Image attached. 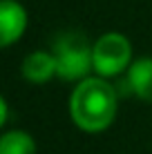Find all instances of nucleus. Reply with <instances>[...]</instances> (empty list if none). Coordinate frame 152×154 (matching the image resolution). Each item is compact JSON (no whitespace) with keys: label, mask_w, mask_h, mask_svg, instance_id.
Listing matches in <instances>:
<instances>
[{"label":"nucleus","mask_w":152,"mask_h":154,"mask_svg":"<svg viewBox=\"0 0 152 154\" xmlns=\"http://www.w3.org/2000/svg\"><path fill=\"white\" fill-rule=\"evenodd\" d=\"M119 94L116 85L103 76H87L74 85L67 100L70 119L81 132L101 134L114 123L119 112Z\"/></svg>","instance_id":"obj_1"},{"label":"nucleus","mask_w":152,"mask_h":154,"mask_svg":"<svg viewBox=\"0 0 152 154\" xmlns=\"http://www.w3.org/2000/svg\"><path fill=\"white\" fill-rule=\"evenodd\" d=\"M92 45L94 42H90V38L83 31H76V29L60 31L56 36L54 45H51V51L56 56V65H58L56 76L60 81L74 83V85L83 78L92 76L94 72Z\"/></svg>","instance_id":"obj_2"},{"label":"nucleus","mask_w":152,"mask_h":154,"mask_svg":"<svg viewBox=\"0 0 152 154\" xmlns=\"http://www.w3.org/2000/svg\"><path fill=\"white\" fill-rule=\"evenodd\" d=\"M94 74L103 78H116L132 65V42L121 31H105L92 45Z\"/></svg>","instance_id":"obj_3"},{"label":"nucleus","mask_w":152,"mask_h":154,"mask_svg":"<svg viewBox=\"0 0 152 154\" xmlns=\"http://www.w3.org/2000/svg\"><path fill=\"white\" fill-rule=\"evenodd\" d=\"M29 25L27 9L18 0H2L0 2V45L7 49L25 36Z\"/></svg>","instance_id":"obj_4"},{"label":"nucleus","mask_w":152,"mask_h":154,"mask_svg":"<svg viewBox=\"0 0 152 154\" xmlns=\"http://www.w3.org/2000/svg\"><path fill=\"white\" fill-rule=\"evenodd\" d=\"M123 87H116L119 94L128 92L145 103H152V56H143L132 60L130 69L123 74Z\"/></svg>","instance_id":"obj_5"},{"label":"nucleus","mask_w":152,"mask_h":154,"mask_svg":"<svg viewBox=\"0 0 152 154\" xmlns=\"http://www.w3.org/2000/svg\"><path fill=\"white\" fill-rule=\"evenodd\" d=\"M56 72H58V65H56L54 51H45V49L29 51V54L23 58V65H20L23 78L31 85L49 83L51 78L56 76Z\"/></svg>","instance_id":"obj_6"},{"label":"nucleus","mask_w":152,"mask_h":154,"mask_svg":"<svg viewBox=\"0 0 152 154\" xmlns=\"http://www.w3.org/2000/svg\"><path fill=\"white\" fill-rule=\"evenodd\" d=\"M38 145L27 130H7L0 136V154H36Z\"/></svg>","instance_id":"obj_7"},{"label":"nucleus","mask_w":152,"mask_h":154,"mask_svg":"<svg viewBox=\"0 0 152 154\" xmlns=\"http://www.w3.org/2000/svg\"><path fill=\"white\" fill-rule=\"evenodd\" d=\"M9 123V103L7 100H0V125H7Z\"/></svg>","instance_id":"obj_8"}]
</instances>
